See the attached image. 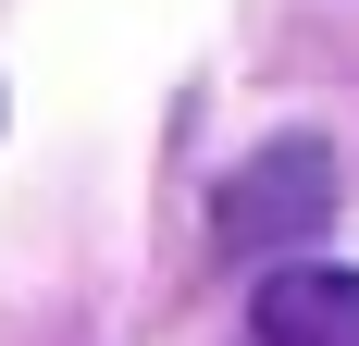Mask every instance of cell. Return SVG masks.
Here are the masks:
<instances>
[{"instance_id": "cell-1", "label": "cell", "mask_w": 359, "mask_h": 346, "mask_svg": "<svg viewBox=\"0 0 359 346\" xmlns=\"http://www.w3.org/2000/svg\"><path fill=\"white\" fill-rule=\"evenodd\" d=\"M323 223H334V148L323 137L248 148V161L223 173V198H211V235L236 247V260H285V247H310Z\"/></svg>"}, {"instance_id": "cell-2", "label": "cell", "mask_w": 359, "mask_h": 346, "mask_svg": "<svg viewBox=\"0 0 359 346\" xmlns=\"http://www.w3.org/2000/svg\"><path fill=\"white\" fill-rule=\"evenodd\" d=\"M248 346H359V272L334 260H273L248 284Z\"/></svg>"}]
</instances>
